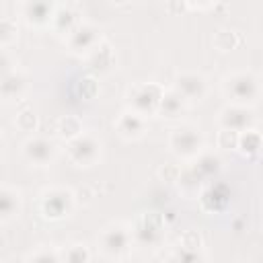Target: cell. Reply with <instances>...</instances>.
Segmentation results:
<instances>
[{"label":"cell","mask_w":263,"mask_h":263,"mask_svg":"<svg viewBox=\"0 0 263 263\" xmlns=\"http://www.w3.org/2000/svg\"><path fill=\"white\" fill-rule=\"evenodd\" d=\"M74 92L78 97H82L84 101H90L97 97L99 92V82L95 76H84V78H78L76 84H74Z\"/></svg>","instance_id":"27"},{"label":"cell","mask_w":263,"mask_h":263,"mask_svg":"<svg viewBox=\"0 0 263 263\" xmlns=\"http://www.w3.org/2000/svg\"><path fill=\"white\" fill-rule=\"evenodd\" d=\"M179 173H181V166L175 164V162H168V164H164V166L158 171V175H160L164 181H168V183H177Z\"/></svg>","instance_id":"33"},{"label":"cell","mask_w":263,"mask_h":263,"mask_svg":"<svg viewBox=\"0 0 263 263\" xmlns=\"http://www.w3.org/2000/svg\"><path fill=\"white\" fill-rule=\"evenodd\" d=\"M261 132L251 127V129H245L238 134V144H236V150L242 154V156H255L259 154L261 150Z\"/></svg>","instance_id":"23"},{"label":"cell","mask_w":263,"mask_h":263,"mask_svg":"<svg viewBox=\"0 0 263 263\" xmlns=\"http://www.w3.org/2000/svg\"><path fill=\"white\" fill-rule=\"evenodd\" d=\"M162 92H164V86L158 82H138L127 90V103H129L127 109L148 119L158 113Z\"/></svg>","instance_id":"5"},{"label":"cell","mask_w":263,"mask_h":263,"mask_svg":"<svg viewBox=\"0 0 263 263\" xmlns=\"http://www.w3.org/2000/svg\"><path fill=\"white\" fill-rule=\"evenodd\" d=\"M179 247H183V249H203L201 234L197 230H185L179 238Z\"/></svg>","instance_id":"32"},{"label":"cell","mask_w":263,"mask_h":263,"mask_svg":"<svg viewBox=\"0 0 263 263\" xmlns=\"http://www.w3.org/2000/svg\"><path fill=\"white\" fill-rule=\"evenodd\" d=\"M80 25V18H78V12L72 8V6H68V4H58L55 6V12H53V21H51V27L60 33V35H64V37H68L76 27Z\"/></svg>","instance_id":"20"},{"label":"cell","mask_w":263,"mask_h":263,"mask_svg":"<svg viewBox=\"0 0 263 263\" xmlns=\"http://www.w3.org/2000/svg\"><path fill=\"white\" fill-rule=\"evenodd\" d=\"M173 88L189 103V101H201L208 95V80L199 72H179L175 76Z\"/></svg>","instance_id":"10"},{"label":"cell","mask_w":263,"mask_h":263,"mask_svg":"<svg viewBox=\"0 0 263 263\" xmlns=\"http://www.w3.org/2000/svg\"><path fill=\"white\" fill-rule=\"evenodd\" d=\"M101 41H103V39H101L99 27H95V25H90V23H82V21H80V25L66 37L68 49L74 51V53H78V55H88Z\"/></svg>","instance_id":"9"},{"label":"cell","mask_w":263,"mask_h":263,"mask_svg":"<svg viewBox=\"0 0 263 263\" xmlns=\"http://www.w3.org/2000/svg\"><path fill=\"white\" fill-rule=\"evenodd\" d=\"M14 125L21 129V132H27V134H33L39 125V119H37V113L33 109H23L16 113L14 117Z\"/></svg>","instance_id":"28"},{"label":"cell","mask_w":263,"mask_h":263,"mask_svg":"<svg viewBox=\"0 0 263 263\" xmlns=\"http://www.w3.org/2000/svg\"><path fill=\"white\" fill-rule=\"evenodd\" d=\"M23 208L21 191L8 185H0V222H8L14 216H18Z\"/></svg>","instance_id":"18"},{"label":"cell","mask_w":263,"mask_h":263,"mask_svg":"<svg viewBox=\"0 0 263 263\" xmlns=\"http://www.w3.org/2000/svg\"><path fill=\"white\" fill-rule=\"evenodd\" d=\"M187 105H189V103H187L175 88H164L156 115H160V117H164V119H177V117H181V115L187 111Z\"/></svg>","instance_id":"17"},{"label":"cell","mask_w":263,"mask_h":263,"mask_svg":"<svg viewBox=\"0 0 263 263\" xmlns=\"http://www.w3.org/2000/svg\"><path fill=\"white\" fill-rule=\"evenodd\" d=\"M168 148L179 160H193L205 150V138L197 125L183 123L171 129Z\"/></svg>","instance_id":"2"},{"label":"cell","mask_w":263,"mask_h":263,"mask_svg":"<svg viewBox=\"0 0 263 263\" xmlns=\"http://www.w3.org/2000/svg\"><path fill=\"white\" fill-rule=\"evenodd\" d=\"M199 203L208 212H222L230 201V189L224 183H210L199 191Z\"/></svg>","instance_id":"15"},{"label":"cell","mask_w":263,"mask_h":263,"mask_svg":"<svg viewBox=\"0 0 263 263\" xmlns=\"http://www.w3.org/2000/svg\"><path fill=\"white\" fill-rule=\"evenodd\" d=\"M132 228V240L140 247H158L166 234V220L160 212H142Z\"/></svg>","instance_id":"4"},{"label":"cell","mask_w":263,"mask_h":263,"mask_svg":"<svg viewBox=\"0 0 263 263\" xmlns=\"http://www.w3.org/2000/svg\"><path fill=\"white\" fill-rule=\"evenodd\" d=\"M216 144L218 148L222 150H236V144H238V132H232V129H218V136H216Z\"/></svg>","instance_id":"30"},{"label":"cell","mask_w":263,"mask_h":263,"mask_svg":"<svg viewBox=\"0 0 263 263\" xmlns=\"http://www.w3.org/2000/svg\"><path fill=\"white\" fill-rule=\"evenodd\" d=\"M18 39V25L12 16L0 14V47H8Z\"/></svg>","instance_id":"24"},{"label":"cell","mask_w":263,"mask_h":263,"mask_svg":"<svg viewBox=\"0 0 263 263\" xmlns=\"http://www.w3.org/2000/svg\"><path fill=\"white\" fill-rule=\"evenodd\" d=\"M4 263H8V261H4Z\"/></svg>","instance_id":"35"},{"label":"cell","mask_w":263,"mask_h":263,"mask_svg":"<svg viewBox=\"0 0 263 263\" xmlns=\"http://www.w3.org/2000/svg\"><path fill=\"white\" fill-rule=\"evenodd\" d=\"M177 185H179V189H181V193L183 195H187V197H193V195H199V191L203 189V181L193 173V168L187 164V166H181V173H179V177H177Z\"/></svg>","instance_id":"21"},{"label":"cell","mask_w":263,"mask_h":263,"mask_svg":"<svg viewBox=\"0 0 263 263\" xmlns=\"http://www.w3.org/2000/svg\"><path fill=\"white\" fill-rule=\"evenodd\" d=\"M101 140L92 134L82 132L78 138L66 142V154L72 164L76 166H92L101 158Z\"/></svg>","instance_id":"6"},{"label":"cell","mask_w":263,"mask_h":263,"mask_svg":"<svg viewBox=\"0 0 263 263\" xmlns=\"http://www.w3.org/2000/svg\"><path fill=\"white\" fill-rule=\"evenodd\" d=\"M175 263H205V255L201 249H183L179 247L175 253Z\"/></svg>","instance_id":"29"},{"label":"cell","mask_w":263,"mask_h":263,"mask_svg":"<svg viewBox=\"0 0 263 263\" xmlns=\"http://www.w3.org/2000/svg\"><path fill=\"white\" fill-rule=\"evenodd\" d=\"M86 62H88V68L97 74H103V72H109L113 66H115V53H113V47L107 43V41H101L88 55H86Z\"/></svg>","instance_id":"19"},{"label":"cell","mask_w":263,"mask_h":263,"mask_svg":"<svg viewBox=\"0 0 263 263\" xmlns=\"http://www.w3.org/2000/svg\"><path fill=\"white\" fill-rule=\"evenodd\" d=\"M132 245V228L127 224L115 222L101 230L99 234V249L109 257L123 255Z\"/></svg>","instance_id":"7"},{"label":"cell","mask_w":263,"mask_h":263,"mask_svg":"<svg viewBox=\"0 0 263 263\" xmlns=\"http://www.w3.org/2000/svg\"><path fill=\"white\" fill-rule=\"evenodd\" d=\"M115 132L123 138V140H140L146 134L148 127V119H144L142 115L134 113L132 109H125L117 115L115 119Z\"/></svg>","instance_id":"14"},{"label":"cell","mask_w":263,"mask_h":263,"mask_svg":"<svg viewBox=\"0 0 263 263\" xmlns=\"http://www.w3.org/2000/svg\"><path fill=\"white\" fill-rule=\"evenodd\" d=\"M53 2L47 0H35V2H23L21 8V16L27 21V25L31 27H49L53 21V12H55Z\"/></svg>","instance_id":"13"},{"label":"cell","mask_w":263,"mask_h":263,"mask_svg":"<svg viewBox=\"0 0 263 263\" xmlns=\"http://www.w3.org/2000/svg\"><path fill=\"white\" fill-rule=\"evenodd\" d=\"M62 263H90V251L84 242H74L64 251Z\"/></svg>","instance_id":"26"},{"label":"cell","mask_w":263,"mask_h":263,"mask_svg":"<svg viewBox=\"0 0 263 263\" xmlns=\"http://www.w3.org/2000/svg\"><path fill=\"white\" fill-rule=\"evenodd\" d=\"M4 148H6V142H4V138L0 136V156L4 154Z\"/></svg>","instance_id":"34"},{"label":"cell","mask_w":263,"mask_h":263,"mask_svg":"<svg viewBox=\"0 0 263 263\" xmlns=\"http://www.w3.org/2000/svg\"><path fill=\"white\" fill-rule=\"evenodd\" d=\"M29 263H62V259H60L58 251L47 249V247H41V249H37L29 257Z\"/></svg>","instance_id":"31"},{"label":"cell","mask_w":263,"mask_h":263,"mask_svg":"<svg viewBox=\"0 0 263 263\" xmlns=\"http://www.w3.org/2000/svg\"><path fill=\"white\" fill-rule=\"evenodd\" d=\"M222 92L228 97L230 105L253 107L261 95L259 78L253 72H232L222 80Z\"/></svg>","instance_id":"1"},{"label":"cell","mask_w":263,"mask_h":263,"mask_svg":"<svg viewBox=\"0 0 263 263\" xmlns=\"http://www.w3.org/2000/svg\"><path fill=\"white\" fill-rule=\"evenodd\" d=\"M218 123L222 129H232V132H245L251 129L255 123V115L251 107H240V105H226L218 113Z\"/></svg>","instance_id":"11"},{"label":"cell","mask_w":263,"mask_h":263,"mask_svg":"<svg viewBox=\"0 0 263 263\" xmlns=\"http://www.w3.org/2000/svg\"><path fill=\"white\" fill-rule=\"evenodd\" d=\"M76 208V195L68 187H47L39 195V214L43 220L60 222Z\"/></svg>","instance_id":"3"},{"label":"cell","mask_w":263,"mask_h":263,"mask_svg":"<svg viewBox=\"0 0 263 263\" xmlns=\"http://www.w3.org/2000/svg\"><path fill=\"white\" fill-rule=\"evenodd\" d=\"M189 166L193 168V173H195L203 183H208L210 179H214V177L222 171V158H220L218 154H214V152L203 150L199 156L193 158V162H191Z\"/></svg>","instance_id":"16"},{"label":"cell","mask_w":263,"mask_h":263,"mask_svg":"<svg viewBox=\"0 0 263 263\" xmlns=\"http://www.w3.org/2000/svg\"><path fill=\"white\" fill-rule=\"evenodd\" d=\"M29 92V76L23 70L12 68L10 72L0 76V101L16 103Z\"/></svg>","instance_id":"12"},{"label":"cell","mask_w":263,"mask_h":263,"mask_svg":"<svg viewBox=\"0 0 263 263\" xmlns=\"http://www.w3.org/2000/svg\"><path fill=\"white\" fill-rule=\"evenodd\" d=\"M55 134L64 142H70L82 134V121L76 115H62L55 119Z\"/></svg>","instance_id":"22"},{"label":"cell","mask_w":263,"mask_h":263,"mask_svg":"<svg viewBox=\"0 0 263 263\" xmlns=\"http://www.w3.org/2000/svg\"><path fill=\"white\" fill-rule=\"evenodd\" d=\"M212 43H214V47L220 49V51H230V49H234V47L240 43V37H238V33L232 31V29H220V31H216Z\"/></svg>","instance_id":"25"},{"label":"cell","mask_w":263,"mask_h":263,"mask_svg":"<svg viewBox=\"0 0 263 263\" xmlns=\"http://www.w3.org/2000/svg\"><path fill=\"white\" fill-rule=\"evenodd\" d=\"M58 148L49 138L43 136H31L23 142V156L27 162L35 166H47L55 160Z\"/></svg>","instance_id":"8"}]
</instances>
